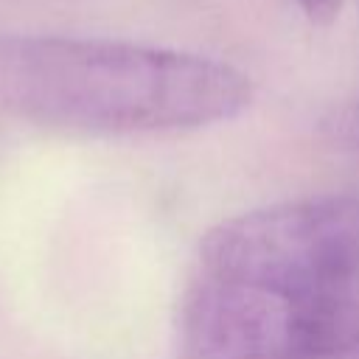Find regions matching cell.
Listing matches in <instances>:
<instances>
[{
	"mask_svg": "<svg viewBox=\"0 0 359 359\" xmlns=\"http://www.w3.org/2000/svg\"><path fill=\"white\" fill-rule=\"evenodd\" d=\"M359 351V199L314 196L210 227L180 311L182 359Z\"/></svg>",
	"mask_w": 359,
	"mask_h": 359,
	"instance_id": "cell-1",
	"label": "cell"
},
{
	"mask_svg": "<svg viewBox=\"0 0 359 359\" xmlns=\"http://www.w3.org/2000/svg\"><path fill=\"white\" fill-rule=\"evenodd\" d=\"M250 79L227 62L112 39L0 34V112L76 132H177L236 118Z\"/></svg>",
	"mask_w": 359,
	"mask_h": 359,
	"instance_id": "cell-2",
	"label": "cell"
},
{
	"mask_svg": "<svg viewBox=\"0 0 359 359\" xmlns=\"http://www.w3.org/2000/svg\"><path fill=\"white\" fill-rule=\"evenodd\" d=\"M297 6L311 22H331L339 14L342 0H297Z\"/></svg>",
	"mask_w": 359,
	"mask_h": 359,
	"instance_id": "cell-3",
	"label": "cell"
}]
</instances>
